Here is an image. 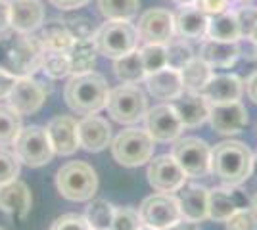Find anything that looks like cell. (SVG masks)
<instances>
[{
    "instance_id": "obj_1",
    "label": "cell",
    "mask_w": 257,
    "mask_h": 230,
    "mask_svg": "<svg viewBox=\"0 0 257 230\" xmlns=\"http://www.w3.org/2000/svg\"><path fill=\"white\" fill-rule=\"evenodd\" d=\"M44 46L39 37L25 33H8L0 37V69L16 79L33 77L43 64Z\"/></svg>"
},
{
    "instance_id": "obj_2",
    "label": "cell",
    "mask_w": 257,
    "mask_h": 230,
    "mask_svg": "<svg viewBox=\"0 0 257 230\" xmlns=\"http://www.w3.org/2000/svg\"><path fill=\"white\" fill-rule=\"evenodd\" d=\"M255 155L240 140H223L211 148V173L225 184H242L253 173Z\"/></svg>"
},
{
    "instance_id": "obj_3",
    "label": "cell",
    "mask_w": 257,
    "mask_h": 230,
    "mask_svg": "<svg viewBox=\"0 0 257 230\" xmlns=\"http://www.w3.org/2000/svg\"><path fill=\"white\" fill-rule=\"evenodd\" d=\"M109 87L100 73L88 71L81 75H71L64 88L65 104L77 115H94L106 110Z\"/></svg>"
},
{
    "instance_id": "obj_4",
    "label": "cell",
    "mask_w": 257,
    "mask_h": 230,
    "mask_svg": "<svg viewBox=\"0 0 257 230\" xmlns=\"http://www.w3.org/2000/svg\"><path fill=\"white\" fill-rule=\"evenodd\" d=\"M56 188L60 196L69 201H90L98 190V175L92 165L69 161L58 169Z\"/></svg>"
},
{
    "instance_id": "obj_5",
    "label": "cell",
    "mask_w": 257,
    "mask_h": 230,
    "mask_svg": "<svg viewBox=\"0 0 257 230\" xmlns=\"http://www.w3.org/2000/svg\"><path fill=\"white\" fill-rule=\"evenodd\" d=\"M109 148L119 165L135 169L150 161L156 146L146 129H125L111 140Z\"/></svg>"
},
{
    "instance_id": "obj_6",
    "label": "cell",
    "mask_w": 257,
    "mask_h": 230,
    "mask_svg": "<svg viewBox=\"0 0 257 230\" xmlns=\"http://www.w3.org/2000/svg\"><path fill=\"white\" fill-rule=\"evenodd\" d=\"M92 39L98 48V54L111 60L128 54L139 46L137 27L123 20H106V23L94 33Z\"/></svg>"
},
{
    "instance_id": "obj_7",
    "label": "cell",
    "mask_w": 257,
    "mask_h": 230,
    "mask_svg": "<svg viewBox=\"0 0 257 230\" xmlns=\"http://www.w3.org/2000/svg\"><path fill=\"white\" fill-rule=\"evenodd\" d=\"M106 110L121 125H137L148 111V100L137 85H119L109 90Z\"/></svg>"
},
{
    "instance_id": "obj_8",
    "label": "cell",
    "mask_w": 257,
    "mask_h": 230,
    "mask_svg": "<svg viewBox=\"0 0 257 230\" xmlns=\"http://www.w3.org/2000/svg\"><path fill=\"white\" fill-rule=\"evenodd\" d=\"M171 155L190 178H204L211 173V146L198 136L177 138Z\"/></svg>"
},
{
    "instance_id": "obj_9",
    "label": "cell",
    "mask_w": 257,
    "mask_h": 230,
    "mask_svg": "<svg viewBox=\"0 0 257 230\" xmlns=\"http://www.w3.org/2000/svg\"><path fill=\"white\" fill-rule=\"evenodd\" d=\"M14 153L20 159V163L33 169L50 163L54 157V150L46 129L39 125L23 127L20 136L14 142Z\"/></svg>"
},
{
    "instance_id": "obj_10",
    "label": "cell",
    "mask_w": 257,
    "mask_h": 230,
    "mask_svg": "<svg viewBox=\"0 0 257 230\" xmlns=\"http://www.w3.org/2000/svg\"><path fill=\"white\" fill-rule=\"evenodd\" d=\"M139 215L142 224H148L158 230L167 228L182 219L179 199L173 194H160V192L148 196L140 203Z\"/></svg>"
},
{
    "instance_id": "obj_11",
    "label": "cell",
    "mask_w": 257,
    "mask_h": 230,
    "mask_svg": "<svg viewBox=\"0 0 257 230\" xmlns=\"http://www.w3.org/2000/svg\"><path fill=\"white\" fill-rule=\"evenodd\" d=\"M146 176H148L150 186L160 194L179 192L186 184V178H188L171 153H163V155L150 159Z\"/></svg>"
},
{
    "instance_id": "obj_12",
    "label": "cell",
    "mask_w": 257,
    "mask_h": 230,
    "mask_svg": "<svg viewBox=\"0 0 257 230\" xmlns=\"http://www.w3.org/2000/svg\"><path fill=\"white\" fill-rule=\"evenodd\" d=\"M137 33L144 44H167L175 37V16L163 8H150L139 18Z\"/></svg>"
},
{
    "instance_id": "obj_13",
    "label": "cell",
    "mask_w": 257,
    "mask_h": 230,
    "mask_svg": "<svg viewBox=\"0 0 257 230\" xmlns=\"http://www.w3.org/2000/svg\"><path fill=\"white\" fill-rule=\"evenodd\" d=\"M48 90L44 88L41 81L35 77H22L16 79L10 94H8V106H12L20 115H33L41 110L46 102Z\"/></svg>"
},
{
    "instance_id": "obj_14",
    "label": "cell",
    "mask_w": 257,
    "mask_h": 230,
    "mask_svg": "<svg viewBox=\"0 0 257 230\" xmlns=\"http://www.w3.org/2000/svg\"><path fill=\"white\" fill-rule=\"evenodd\" d=\"M144 123H146V132L150 134L154 142H175L184 129L177 111L173 110L169 102L146 111Z\"/></svg>"
},
{
    "instance_id": "obj_15",
    "label": "cell",
    "mask_w": 257,
    "mask_h": 230,
    "mask_svg": "<svg viewBox=\"0 0 257 230\" xmlns=\"http://www.w3.org/2000/svg\"><path fill=\"white\" fill-rule=\"evenodd\" d=\"M50 138L54 153L58 155H73L79 146V123L71 115H56L44 127Z\"/></svg>"
},
{
    "instance_id": "obj_16",
    "label": "cell",
    "mask_w": 257,
    "mask_h": 230,
    "mask_svg": "<svg viewBox=\"0 0 257 230\" xmlns=\"http://www.w3.org/2000/svg\"><path fill=\"white\" fill-rule=\"evenodd\" d=\"M209 125L219 134H236L244 131L247 125V110L242 102H228V104H211L209 110Z\"/></svg>"
},
{
    "instance_id": "obj_17",
    "label": "cell",
    "mask_w": 257,
    "mask_h": 230,
    "mask_svg": "<svg viewBox=\"0 0 257 230\" xmlns=\"http://www.w3.org/2000/svg\"><path fill=\"white\" fill-rule=\"evenodd\" d=\"M33 207V196L23 180H12L0 186V211L16 220H23Z\"/></svg>"
},
{
    "instance_id": "obj_18",
    "label": "cell",
    "mask_w": 257,
    "mask_h": 230,
    "mask_svg": "<svg viewBox=\"0 0 257 230\" xmlns=\"http://www.w3.org/2000/svg\"><path fill=\"white\" fill-rule=\"evenodd\" d=\"M111 144V127L100 115H85L79 121V146L88 153H98Z\"/></svg>"
},
{
    "instance_id": "obj_19",
    "label": "cell",
    "mask_w": 257,
    "mask_h": 230,
    "mask_svg": "<svg viewBox=\"0 0 257 230\" xmlns=\"http://www.w3.org/2000/svg\"><path fill=\"white\" fill-rule=\"evenodd\" d=\"M169 104L173 106V110L177 111V115H179L184 129L200 127V125H204L205 121L209 119L211 104L200 92H186L184 90L179 98H175Z\"/></svg>"
},
{
    "instance_id": "obj_20",
    "label": "cell",
    "mask_w": 257,
    "mask_h": 230,
    "mask_svg": "<svg viewBox=\"0 0 257 230\" xmlns=\"http://www.w3.org/2000/svg\"><path fill=\"white\" fill-rule=\"evenodd\" d=\"M44 23V6L41 0H12L10 27L18 33L31 35Z\"/></svg>"
},
{
    "instance_id": "obj_21",
    "label": "cell",
    "mask_w": 257,
    "mask_h": 230,
    "mask_svg": "<svg viewBox=\"0 0 257 230\" xmlns=\"http://www.w3.org/2000/svg\"><path fill=\"white\" fill-rule=\"evenodd\" d=\"M200 94L209 104H228V102H240L244 94V81L234 73H223L213 75L205 85Z\"/></svg>"
},
{
    "instance_id": "obj_22",
    "label": "cell",
    "mask_w": 257,
    "mask_h": 230,
    "mask_svg": "<svg viewBox=\"0 0 257 230\" xmlns=\"http://www.w3.org/2000/svg\"><path fill=\"white\" fill-rule=\"evenodd\" d=\"M146 88L152 96L161 102H173L175 98H179L184 88H182L181 73L169 69V67H163L156 73L146 75Z\"/></svg>"
},
{
    "instance_id": "obj_23",
    "label": "cell",
    "mask_w": 257,
    "mask_h": 230,
    "mask_svg": "<svg viewBox=\"0 0 257 230\" xmlns=\"http://www.w3.org/2000/svg\"><path fill=\"white\" fill-rule=\"evenodd\" d=\"M207 194L209 190L198 184H184L179 190L181 217L190 222H202L207 219Z\"/></svg>"
},
{
    "instance_id": "obj_24",
    "label": "cell",
    "mask_w": 257,
    "mask_h": 230,
    "mask_svg": "<svg viewBox=\"0 0 257 230\" xmlns=\"http://www.w3.org/2000/svg\"><path fill=\"white\" fill-rule=\"evenodd\" d=\"M198 58L204 60L209 67H230L234 66L236 60L240 58V46H238V43L204 39Z\"/></svg>"
},
{
    "instance_id": "obj_25",
    "label": "cell",
    "mask_w": 257,
    "mask_h": 230,
    "mask_svg": "<svg viewBox=\"0 0 257 230\" xmlns=\"http://www.w3.org/2000/svg\"><path fill=\"white\" fill-rule=\"evenodd\" d=\"M209 16H205L194 4L181 6L179 14L175 16V35L182 39H204L207 35Z\"/></svg>"
},
{
    "instance_id": "obj_26",
    "label": "cell",
    "mask_w": 257,
    "mask_h": 230,
    "mask_svg": "<svg viewBox=\"0 0 257 230\" xmlns=\"http://www.w3.org/2000/svg\"><path fill=\"white\" fill-rule=\"evenodd\" d=\"M98 48L94 44V39H77L67 50L69 66H71V75H81L88 73L96 66Z\"/></svg>"
},
{
    "instance_id": "obj_27",
    "label": "cell",
    "mask_w": 257,
    "mask_h": 230,
    "mask_svg": "<svg viewBox=\"0 0 257 230\" xmlns=\"http://www.w3.org/2000/svg\"><path fill=\"white\" fill-rule=\"evenodd\" d=\"M207 39L215 41H226V43H238V39H242L240 35V25L236 20L234 12H223L219 16H211L207 23Z\"/></svg>"
},
{
    "instance_id": "obj_28",
    "label": "cell",
    "mask_w": 257,
    "mask_h": 230,
    "mask_svg": "<svg viewBox=\"0 0 257 230\" xmlns=\"http://www.w3.org/2000/svg\"><path fill=\"white\" fill-rule=\"evenodd\" d=\"M39 41H41V44H43L46 50L67 52L69 46L73 44V37L67 31L64 20H50V22L43 23Z\"/></svg>"
},
{
    "instance_id": "obj_29",
    "label": "cell",
    "mask_w": 257,
    "mask_h": 230,
    "mask_svg": "<svg viewBox=\"0 0 257 230\" xmlns=\"http://www.w3.org/2000/svg\"><path fill=\"white\" fill-rule=\"evenodd\" d=\"M113 73L123 85H137L146 79V71L142 66L139 50H133L128 54L113 60Z\"/></svg>"
},
{
    "instance_id": "obj_30",
    "label": "cell",
    "mask_w": 257,
    "mask_h": 230,
    "mask_svg": "<svg viewBox=\"0 0 257 230\" xmlns=\"http://www.w3.org/2000/svg\"><path fill=\"white\" fill-rule=\"evenodd\" d=\"M179 73H181L182 88L186 92H200L207 85V81L213 77V67H209L200 58H192Z\"/></svg>"
},
{
    "instance_id": "obj_31",
    "label": "cell",
    "mask_w": 257,
    "mask_h": 230,
    "mask_svg": "<svg viewBox=\"0 0 257 230\" xmlns=\"http://www.w3.org/2000/svg\"><path fill=\"white\" fill-rule=\"evenodd\" d=\"M236 203L228 188H213L207 194V219L215 222H225L236 211Z\"/></svg>"
},
{
    "instance_id": "obj_32",
    "label": "cell",
    "mask_w": 257,
    "mask_h": 230,
    "mask_svg": "<svg viewBox=\"0 0 257 230\" xmlns=\"http://www.w3.org/2000/svg\"><path fill=\"white\" fill-rule=\"evenodd\" d=\"M22 129V115L8 104H0V148L14 146Z\"/></svg>"
},
{
    "instance_id": "obj_33",
    "label": "cell",
    "mask_w": 257,
    "mask_h": 230,
    "mask_svg": "<svg viewBox=\"0 0 257 230\" xmlns=\"http://www.w3.org/2000/svg\"><path fill=\"white\" fill-rule=\"evenodd\" d=\"M98 8L106 20L131 22L139 14L140 0H98Z\"/></svg>"
},
{
    "instance_id": "obj_34",
    "label": "cell",
    "mask_w": 257,
    "mask_h": 230,
    "mask_svg": "<svg viewBox=\"0 0 257 230\" xmlns=\"http://www.w3.org/2000/svg\"><path fill=\"white\" fill-rule=\"evenodd\" d=\"M113 211L115 207L106 199H90L83 217L86 219L90 228H109L111 219H113Z\"/></svg>"
},
{
    "instance_id": "obj_35",
    "label": "cell",
    "mask_w": 257,
    "mask_h": 230,
    "mask_svg": "<svg viewBox=\"0 0 257 230\" xmlns=\"http://www.w3.org/2000/svg\"><path fill=\"white\" fill-rule=\"evenodd\" d=\"M41 69L44 71V75L50 77V79H64V77L71 75V66H69L67 52L46 50L44 48Z\"/></svg>"
},
{
    "instance_id": "obj_36",
    "label": "cell",
    "mask_w": 257,
    "mask_h": 230,
    "mask_svg": "<svg viewBox=\"0 0 257 230\" xmlns=\"http://www.w3.org/2000/svg\"><path fill=\"white\" fill-rule=\"evenodd\" d=\"M165 54H167V67L175 69V71H181L182 67L194 58V50L192 46L186 43V39L173 37L171 41L165 44Z\"/></svg>"
},
{
    "instance_id": "obj_37",
    "label": "cell",
    "mask_w": 257,
    "mask_h": 230,
    "mask_svg": "<svg viewBox=\"0 0 257 230\" xmlns=\"http://www.w3.org/2000/svg\"><path fill=\"white\" fill-rule=\"evenodd\" d=\"M140 60L146 75L156 73L163 67H167V54H165V44H144L139 48Z\"/></svg>"
},
{
    "instance_id": "obj_38",
    "label": "cell",
    "mask_w": 257,
    "mask_h": 230,
    "mask_svg": "<svg viewBox=\"0 0 257 230\" xmlns=\"http://www.w3.org/2000/svg\"><path fill=\"white\" fill-rule=\"evenodd\" d=\"M142 226L139 211L131 207H115L113 219H111V230H139Z\"/></svg>"
},
{
    "instance_id": "obj_39",
    "label": "cell",
    "mask_w": 257,
    "mask_h": 230,
    "mask_svg": "<svg viewBox=\"0 0 257 230\" xmlns=\"http://www.w3.org/2000/svg\"><path fill=\"white\" fill-rule=\"evenodd\" d=\"M20 159L16 157V153L8 152L6 148H0V186L8 184L12 180H16L20 176Z\"/></svg>"
},
{
    "instance_id": "obj_40",
    "label": "cell",
    "mask_w": 257,
    "mask_h": 230,
    "mask_svg": "<svg viewBox=\"0 0 257 230\" xmlns=\"http://www.w3.org/2000/svg\"><path fill=\"white\" fill-rule=\"evenodd\" d=\"M226 230H257V215L253 209H236L225 220Z\"/></svg>"
},
{
    "instance_id": "obj_41",
    "label": "cell",
    "mask_w": 257,
    "mask_h": 230,
    "mask_svg": "<svg viewBox=\"0 0 257 230\" xmlns=\"http://www.w3.org/2000/svg\"><path fill=\"white\" fill-rule=\"evenodd\" d=\"M64 23L65 27H67V31H69V35L73 37V41H77V39H92L94 33H96L94 27H92V22L83 18V16L65 18Z\"/></svg>"
},
{
    "instance_id": "obj_42",
    "label": "cell",
    "mask_w": 257,
    "mask_h": 230,
    "mask_svg": "<svg viewBox=\"0 0 257 230\" xmlns=\"http://www.w3.org/2000/svg\"><path fill=\"white\" fill-rule=\"evenodd\" d=\"M234 14H236V20H238V25H240L242 39H249V35H251V31H253V27H255L257 23V6L244 4Z\"/></svg>"
},
{
    "instance_id": "obj_43",
    "label": "cell",
    "mask_w": 257,
    "mask_h": 230,
    "mask_svg": "<svg viewBox=\"0 0 257 230\" xmlns=\"http://www.w3.org/2000/svg\"><path fill=\"white\" fill-rule=\"evenodd\" d=\"M50 230H90V226L83 215L67 213V215H62L54 220L50 224Z\"/></svg>"
},
{
    "instance_id": "obj_44",
    "label": "cell",
    "mask_w": 257,
    "mask_h": 230,
    "mask_svg": "<svg viewBox=\"0 0 257 230\" xmlns=\"http://www.w3.org/2000/svg\"><path fill=\"white\" fill-rule=\"evenodd\" d=\"M194 6L211 18V16H219V14L228 10L230 0H194Z\"/></svg>"
},
{
    "instance_id": "obj_45",
    "label": "cell",
    "mask_w": 257,
    "mask_h": 230,
    "mask_svg": "<svg viewBox=\"0 0 257 230\" xmlns=\"http://www.w3.org/2000/svg\"><path fill=\"white\" fill-rule=\"evenodd\" d=\"M228 192H230V196L234 199L236 207L238 209H247L251 207V201H249V197L246 196V192L244 190H240L238 184H228Z\"/></svg>"
},
{
    "instance_id": "obj_46",
    "label": "cell",
    "mask_w": 257,
    "mask_h": 230,
    "mask_svg": "<svg viewBox=\"0 0 257 230\" xmlns=\"http://www.w3.org/2000/svg\"><path fill=\"white\" fill-rule=\"evenodd\" d=\"M14 83H16V77H12L10 73H6V71L0 69V100L8 98Z\"/></svg>"
},
{
    "instance_id": "obj_47",
    "label": "cell",
    "mask_w": 257,
    "mask_h": 230,
    "mask_svg": "<svg viewBox=\"0 0 257 230\" xmlns=\"http://www.w3.org/2000/svg\"><path fill=\"white\" fill-rule=\"evenodd\" d=\"M10 29V2L0 0V33H6Z\"/></svg>"
},
{
    "instance_id": "obj_48",
    "label": "cell",
    "mask_w": 257,
    "mask_h": 230,
    "mask_svg": "<svg viewBox=\"0 0 257 230\" xmlns=\"http://www.w3.org/2000/svg\"><path fill=\"white\" fill-rule=\"evenodd\" d=\"M56 8H60V10H77V8H83L86 6L90 0H50Z\"/></svg>"
},
{
    "instance_id": "obj_49",
    "label": "cell",
    "mask_w": 257,
    "mask_h": 230,
    "mask_svg": "<svg viewBox=\"0 0 257 230\" xmlns=\"http://www.w3.org/2000/svg\"><path fill=\"white\" fill-rule=\"evenodd\" d=\"M244 90H246L247 98L251 100L253 104H257V71H253L251 75L247 77V81L244 83Z\"/></svg>"
},
{
    "instance_id": "obj_50",
    "label": "cell",
    "mask_w": 257,
    "mask_h": 230,
    "mask_svg": "<svg viewBox=\"0 0 257 230\" xmlns=\"http://www.w3.org/2000/svg\"><path fill=\"white\" fill-rule=\"evenodd\" d=\"M163 230H198V222H190V220H177L175 224H171V226H167V228Z\"/></svg>"
},
{
    "instance_id": "obj_51",
    "label": "cell",
    "mask_w": 257,
    "mask_h": 230,
    "mask_svg": "<svg viewBox=\"0 0 257 230\" xmlns=\"http://www.w3.org/2000/svg\"><path fill=\"white\" fill-rule=\"evenodd\" d=\"M249 41L253 43V46H257V23L255 27H253V31H251V35H249Z\"/></svg>"
},
{
    "instance_id": "obj_52",
    "label": "cell",
    "mask_w": 257,
    "mask_h": 230,
    "mask_svg": "<svg viewBox=\"0 0 257 230\" xmlns=\"http://www.w3.org/2000/svg\"><path fill=\"white\" fill-rule=\"evenodd\" d=\"M175 4H179V6H188V4H194V0H173Z\"/></svg>"
},
{
    "instance_id": "obj_53",
    "label": "cell",
    "mask_w": 257,
    "mask_h": 230,
    "mask_svg": "<svg viewBox=\"0 0 257 230\" xmlns=\"http://www.w3.org/2000/svg\"><path fill=\"white\" fill-rule=\"evenodd\" d=\"M251 209H253V213L257 215V192H255V196H253V199H251Z\"/></svg>"
},
{
    "instance_id": "obj_54",
    "label": "cell",
    "mask_w": 257,
    "mask_h": 230,
    "mask_svg": "<svg viewBox=\"0 0 257 230\" xmlns=\"http://www.w3.org/2000/svg\"><path fill=\"white\" fill-rule=\"evenodd\" d=\"M139 230H158V228H154V226H148V224H142Z\"/></svg>"
},
{
    "instance_id": "obj_55",
    "label": "cell",
    "mask_w": 257,
    "mask_h": 230,
    "mask_svg": "<svg viewBox=\"0 0 257 230\" xmlns=\"http://www.w3.org/2000/svg\"><path fill=\"white\" fill-rule=\"evenodd\" d=\"M253 169H257V155H255V161H253Z\"/></svg>"
},
{
    "instance_id": "obj_56",
    "label": "cell",
    "mask_w": 257,
    "mask_h": 230,
    "mask_svg": "<svg viewBox=\"0 0 257 230\" xmlns=\"http://www.w3.org/2000/svg\"><path fill=\"white\" fill-rule=\"evenodd\" d=\"M90 230H111V228H90Z\"/></svg>"
},
{
    "instance_id": "obj_57",
    "label": "cell",
    "mask_w": 257,
    "mask_h": 230,
    "mask_svg": "<svg viewBox=\"0 0 257 230\" xmlns=\"http://www.w3.org/2000/svg\"><path fill=\"white\" fill-rule=\"evenodd\" d=\"M253 54H255V56H253V58H255V60H257V46H255V52H253Z\"/></svg>"
},
{
    "instance_id": "obj_58",
    "label": "cell",
    "mask_w": 257,
    "mask_h": 230,
    "mask_svg": "<svg viewBox=\"0 0 257 230\" xmlns=\"http://www.w3.org/2000/svg\"><path fill=\"white\" fill-rule=\"evenodd\" d=\"M238 2H249V0H238Z\"/></svg>"
},
{
    "instance_id": "obj_59",
    "label": "cell",
    "mask_w": 257,
    "mask_h": 230,
    "mask_svg": "<svg viewBox=\"0 0 257 230\" xmlns=\"http://www.w3.org/2000/svg\"><path fill=\"white\" fill-rule=\"evenodd\" d=\"M0 230H4V228H2V226H0Z\"/></svg>"
}]
</instances>
